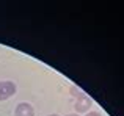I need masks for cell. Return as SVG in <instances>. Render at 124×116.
Returning <instances> with one entry per match:
<instances>
[{"mask_svg": "<svg viewBox=\"0 0 124 116\" xmlns=\"http://www.w3.org/2000/svg\"><path fill=\"white\" fill-rule=\"evenodd\" d=\"M91 107V99L86 97V96H82V97L77 99V104H76V110L79 113H83V111H88Z\"/></svg>", "mask_w": 124, "mask_h": 116, "instance_id": "3957f363", "label": "cell"}, {"mask_svg": "<svg viewBox=\"0 0 124 116\" xmlns=\"http://www.w3.org/2000/svg\"><path fill=\"white\" fill-rule=\"evenodd\" d=\"M68 116H77V115H68Z\"/></svg>", "mask_w": 124, "mask_h": 116, "instance_id": "5b68a950", "label": "cell"}, {"mask_svg": "<svg viewBox=\"0 0 124 116\" xmlns=\"http://www.w3.org/2000/svg\"><path fill=\"white\" fill-rule=\"evenodd\" d=\"M14 115L16 116H33V108H31L30 104L22 102V104H19L17 107H16Z\"/></svg>", "mask_w": 124, "mask_h": 116, "instance_id": "7a4b0ae2", "label": "cell"}, {"mask_svg": "<svg viewBox=\"0 0 124 116\" xmlns=\"http://www.w3.org/2000/svg\"><path fill=\"white\" fill-rule=\"evenodd\" d=\"M86 116H101V115L97 113V111H91V113H88Z\"/></svg>", "mask_w": 124, "mask_h": 116, "instance_id": "277c9868", "label": "cell"}, {"mask_svg": "<svg viewBox=\"0 0 124 116\" xmlns=\"http://www.w3.org/2000/svg\"><path fill=\"white\" fill-rule=\"evenodd\" d=\"M49 116H58V115H49Z\"/></svg>", "mask_w": 124, "mask_h": 116, "instance_id": "8992f818", "label": "cell"}, {"mask_svg": "<svg viewBox=\"0 0 124 116\" xmlns=\"http://www.w3.org/2000/svg\"><path fill=\"white\" fill-rule=\"evenodd\" d=\"M16 93V85L11 82H0V101L11 97Z\"/></svg>", "mask_w": 124, "mask_h": 116, "instance_id": "6da1fadb", "label": "cell"}]
</instances>
